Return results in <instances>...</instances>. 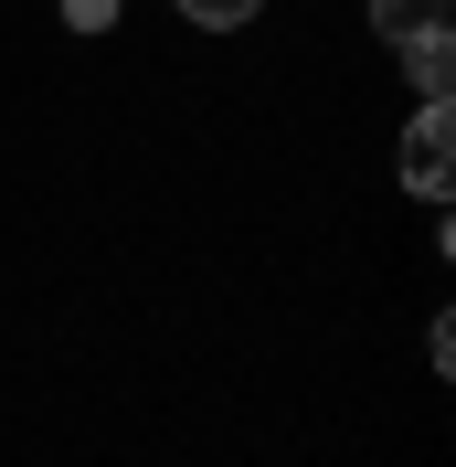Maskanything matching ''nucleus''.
I'll return each mask as SVG.
<instances>
[{
    "mask_svg": "<svg viewBox=\"0 0 456 467\" xmlns=\"http://www.w3.org/2000/svg\"><path fill=\"white\" fill-rule=\"evenodd\" d=\"M446 181H456V128H446V107H425L403 128V192L414 202H446Z\"/></svg>",
    "mask_w": 456,
    "mask_h": 467,
    "instance_id": "nucleus-1",
    "label": "nucleus"
},
{
    "mask_svg": "<svg viewBox=\"0 0 456 467\" xmlns=\"http://www.w3.org/2000/svg\"><path fill=\"white\" fill-rule=\"evenodd\" d=\"M403 75H414V96H425V107H446V86H456V43H446V32H414V43H403Z\"/></svg>",
    "mask_w": 456,
    "mask_h": 467,
    "instance_id": "nucleus-2",
    "label": "nucleus"
},
{
    "mask_svg": "<svg viewBox=\"0 0 456 467\" xmlns=\"http://www.w3.org/2000/svg\"><path fill=\"white\" fill-rule=\"evenodd\" d=\"M371 32H382V43H414V32H446V0H371Z\"/></svg>",
    "mask_w": 456,
    "mask_h": 467,
    "instance_id": "nucleus-3",
    "label": "nucleus"
},
{
    "mask_svg": "<svg viewBox=\"0 0 456 467\" xmlns=\"http://www.w3.org/2000/svg\"><path fill=\"white\" fill-rule=\"evenodd\" d=\"M171 11H181L192 32H244V22L265 11V0H171Z\"/></svg>",
    "mask_w": 456,
    "mask_h": 467,
    "instance_id": "nucleus-4",
    "label": "nucleus"
}]
</instances>
